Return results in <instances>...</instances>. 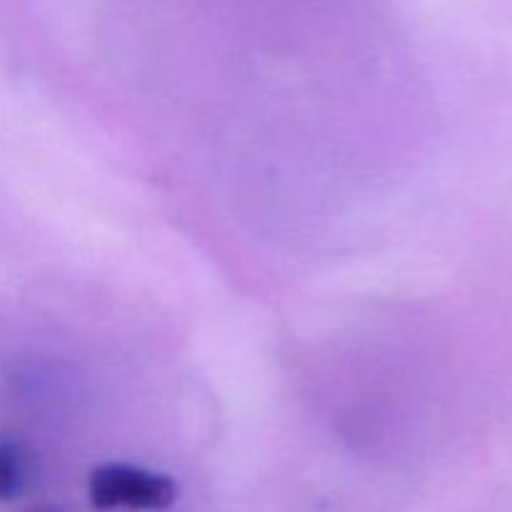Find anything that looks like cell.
<instances>
[{"label":"cell","mask_w":512,"mask_h":512,"mask_svg":"<svg viewBox=\"0 0 512 512\" xmlns=\"http://www.w3.org/2000/svg\"><path fill=\"white\" fill-rule=\"evenodd\" d=\"M28 483V455L15 440H0V500H15Z\"/></svg>","instance_id":"2"},{"label":"cell","mask_w":512,"mask_h":512,"mask_svg":"<svg viewBox=\"0 0 512 512\" xmlns=\"http://www.w3.org/2000/svg\"><path fill=\"white\" fill-rule=\"evenodd\" d=\"M88 498L95 510H168L178 500V485L170 475L153 473L128 463L100 465L88 478Z\"/></svg>","instance_id":"1"}]
</instances>
